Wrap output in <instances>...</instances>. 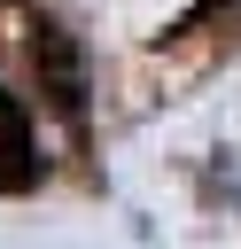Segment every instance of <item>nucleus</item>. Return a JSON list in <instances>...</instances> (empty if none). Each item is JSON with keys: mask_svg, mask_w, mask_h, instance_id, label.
<instances>
[{"mask_svg": "<svg viewBox=\"0 0 241 249\" xmlns=\"http://www.w3.org/2000/svg\"><path fill=\"white\" fill-rule=\"evenodd\" d=\"M31 62H39V78H47V101H54L62 117H78V109H86V62H78L70 31L39 23V39H31Z\"/></svg>", "mask_w": 241, "mask_h": 249, "instance_id": "f257e3e1", "label": "nucleus"}, {"mask_svg": "<svg viewBox=\"0 0 241 249\" xmlns=\"http://www.w3.org/2000/svg\"><path fill=\"white\" fill-rule=\"evenodd\" d=\"M31 171H39V156H31V124H23V109L0 93V195H8V187H31Z\"/></svg>", "mask_w": 241, "mask_h": 249, "instance_id": "f03ea898", "label": "nucleus"}]
</instances>
